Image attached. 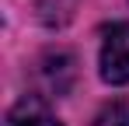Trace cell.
<instances>
[{
    "label": "cell",
    "instance_id": "7a4b0ae2",
    "mask_svg": "<svg viewBox=\"0 0 129 126\" xmlns=\"http://www.w3.org/2000/svg\"><path fill=\"white\" fill-rule=\"evenodd\" d=\"M7 126H63L56 116H49L45 112V105L39 98H24V102L14 105V112H11V119Z\"/></svg>",
    "mask_w": 129,
    "mask_h": 126
},
{
    "label": "cell",
    "instance_id": "3957f363",
    "mask_svg": "<svg viewBox=\"0 0 129 126\" xmlns=\"http://www.w3.org/2000/svg\"><path fill=\"white\" fill-rule=\"evenodd\" d=\"M94 126H129V98L108 102L105 109L94 116Z\"/></svg>",
    "mask_w": 129,
    "mask_h": 126
},
{
    "label": "cell",
    "instance_id": "6da1fadb",
    "mask_svg": "<svg viewBox=\"0 0 129 126\" xmlns=\"http://www.w3.org/2000/svg\"><path fill=\"white\" fill-rule=\"evenodd\" d=\"M98 67L108 84H129V25H115L105 32Z\"/></svg>",
    "mask_w": 129,
    "mask_h": 126
}]
</instances>
